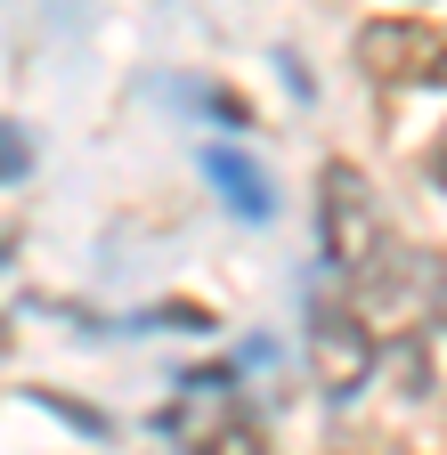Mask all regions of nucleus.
<instances>
[{
  "mask_svg": "<svg viewBox=\"0 0 447 455\" xmlns=\"http://www.w3.org/2000/svg\"><path fill=\"white\" fill-rule=\"evenodd\" d=\"M317 220H325V252L342 276H358L374 252H382V212H374V188L358 180L350 163L325 171V196H317Z\"/></svg>",
  "mask_w": 447,
  "mask_h": 455,
  "instance_id": "1",
  "label": "nucleus"
},
{
  "mask_svg": "<svg viewBox=\"0 0 447 455\" xmlns=\"http://www.w3.org/2000/svg\"><path fill=\"white\" fill-rule=\"evenodd\" d=\"M309 333H317V366H325V390H333V398H350V390L366 382V366H374V350H366L358 317H350V309H309Z\"/></svg>",
  "mask_w": 447,
  "mask_h": 455,
  "instance_id": "2",
  "label": "nucleus"
},
{
  "mask_svg": "<svg viewBox=\"0 0 447 455\" xmlns=\"http://www.w3.org/2000/svg\"><path fill=\"white\" fill-rule=\"evenodd\" d=\"M204 180L220 188V204H228L236 220H268V212H276L268 171H252V163H244V155H228V147H204Z\"/></svg>",
  "mask_w": 447,
  "mask_h": 455,
  "instance_id": "3",
  "label": "nucleus"
},
{
  "mask_svg": "<svg viewBox=\"0 0 447 455\" xmlns=\"http://www.w3.org/2000/svg\"><path fill=\"white\" fill-rule=\"evenodd\" d=\"M358 49H366V66H374V74H415V49H431V41L407 33V25H374Z\"/></svg>",
  "mask_w": 447,
  "mask_h": 455,
  "instance_id": "4",
  "label": "nucleus"
},
{
  "mask_svg": "<svg viewBox=\"0 0 447 455\" xmlns=\"http://www.w3.org/2000/svg\"><path fill=\"white\" fill-rule=\"evenodd\" d=\"M188 455H260V431L244 423V415H228L220 431H196V447Z\"/></svg>",
  "mask_w": 447,
  "mask_h": 455,
  "instance_id": "5",
  "label": "nucleus"
},
{
  "mask_svg": "<svg viewBox=\"0 0 447 455\" xmlns=\"http://www.w3.org/2000/svg\"><path fill=\"white\" fill-rule=\"evenodd\" d=\"M33 163V147H25V131H9L0 123V180H17V171Z\"/></svg>",
  "mask_w": 447,
  "mask_h": 455,
  "instance_id": "6",
  "label": "nucleus"
},
{
  "mask_svg": "<svg viewBox=\"0 0 447 455\" xmlns=\"http://www.w3.org/2000/svg\"><path fill=\"white\" fill-rule=\"evenodd\" d=\"M431 74H439V82H447V41H439V66H431Z\"/></svg>",
  "mask_w": 447,
  "mask_h": 455,
  "instance_id": "7",
  "label": "nucleus"
}]
</instances>
